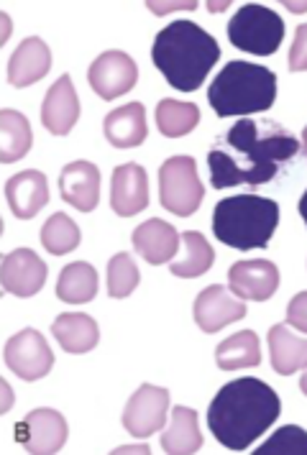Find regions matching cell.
Instances as JSON below:
<instances>
[{
	"label": "cell",
	"mask_w": 307,
	"mask_h": 455,
	"mask_svg": "<svg viewBox=\"0 0 307 455\" xmlns=\"http://www.w3.org/2000/svg\"><path fill=\"white\" fill-rule=\"evenodd\" d=\"M282 402L277 392L254 376L225 384L207 410V425L228 451H246L277 422Z\"/></svg>",
	"instance_id": "obj_1"
},
{
	"label": "cell",
	"mask_w": 307,
	"mask_h": 455,
	"mask_svg": "<svg viewBox=\"0 0 307 455\" xmlns=\"http://www.w3.org/2000/svg\"><path fill=\"white\" fill-rule=\"evenodd\" d=\"M151 60L174 90L195 92L221 60V46L198 23L172 21L157 34Z\"/></svg>",
	"instance_id": "obj_2"
},
{
	"label": "cell",
	"mask_w": 307,
	"mask_h": 455,
	"mask_svg": "<svg viewBox=\"0 0 307 455\" xmlns=\"http://www.w3.org/2000/svg\"><path fill=\"white\" fill-rule=\"evenodd\" d=\"M225 144L244 154L248 164L244 166V185L259 187L271 182L285 162L295 159L300 141L277 124H256L241 118L225 133Z\"/></svg>",
	"instance_id": "obj_3"
},
{
	"label": "cell",
	"mask_w": 307,
	"mask_h": 455,
	"mask_svg": "<svg viewBox=\"0 0 307 455\" xmlns=\"http://www.w3.org/2000/svg\"><path fill=\"white\" fill-rule=\"evenodd\" d=\"M277 98V75L266 69L264 64L228 62L215 75L207 90V100L213 105L215 116H248L264 113L274 105Z\"/></svg>",
	"instance_id": "obj_4"
},
{
	"label": "cell",
	"mask_w": 307,
	"mask_h": 455,
	"mask_svg": "<svg viewBox=\"0 0 307 455\" xmlns=\"http://www.w3.org/2000/svg\"><path fill=\"white\" fill-rule=\"evenodd\" d=\"M279 226V205L259 195H233L215 205L213 233L228 249H266Z\"/></svg>",
	"instance_id": "obj_5"
},
{
	"label": "cell",
	"mask_w": 307,
	"mask_h": 455,
	"mask_svg": "<svg viewBox=\"0 0 307 455\" xmlns=\"http://www.w3.org/2000/svg\"><path fill=\"white\" fill-rule=\"evenodd\" d=\"M228 39L241 52L256 54V57H269L282 46L285 21L277 11H271L266 5L246 3L228 23Z\"/></svg>",
	"instance_id": "obj_6"
},
{
	"label": "cell",
	"mask_w": 307,
	"mask_h": 455,
	"mask_svg": "<svg viewBox=\"0 0 307 455\" xmlns=\"http://www.w3.org/2000/svg\"><path fill=\"white\" fill-rule=\"evenodd\" d=\"M205 197V187L198 177V164L192 156H172L159 169V200L169 212L187 218Z\"/></svg>",
	"instance_id": "obj_7"
},
{
	"label": "cell",
	"mask_w": 307,
	"mask_h": 455,
	"mask_svg": "<svg viewBox=\"0 0 307 455\" xmlns=\"http://www.w3.org/2000/svg\"><path fill=\"white\" fill-rule=\"evenodd\" d=\"M5 366L23 381H36L52 371L54 355L39 331L26 328L5 343Z\"/></svg>",
	"instance_id": "obj_8"
},
{
	"label": "cell",
	"mask_w": 307,
	"mask_h": 455,
	"mask_svg": "<svg viewBox=\"0 0 307 455\" xmlns=\"http://www.w3.org/2000/svg\"><path fill=\"white\" fill-rule=\"evenodd\" d=\"M166 410H169V392L162 387L143 384L123 410V427L133 437H149L164 427Z\"/></svg>",
	"instance_id": "obj_9"
},
{
	"label": "cell",
	"mask_w": 307,
	"mask_h": 455,
	"mask_svg": "<svg viewBox=\"0 0 307 455\" xmlns=\"http://www.w3.org/2000/svg\"><path fill=\"white\" fill-rule=\"evenodd\" d=\"M16 443L28 453H57L67 443V419L54 410H34L16 422Z\"/></svg>",
	"instance_id": "obj_10"
},
{
	"label": "cell",
	"mask_w": 307,
	"mask_h": 455,
	"mask_svg": "<svg viewBox=\"0 0 307 455\" xmlns=\"http://www.w3.org/2000/svg\"><path fill=\"white\" fill-rule=\"evenodd\" d=\"M87 80H90L93 90L101 95L102 100H116L136 84L139 69H136V62L128 54L113 49V52L101 54L95 62L90 64Z\"/></svg>",
	"instance_id": "obj_11"
},
{
	"label": "cell",
	"mask_w": 307,
	"mask_h": 455,
	"mask_svg": "<svg viewBox=\"0 0 307 455\" xmlns=\"http://www.w3.org/2000/svg\"><path fill=\"white\" fill-rule=\"evenodd\" d=\"M46 282V264L31 249L11 251L0 264V284L8 294L34 297Z\"/></svg>",
	"instance_id": "obj_12"
},
{
	"label": "cell",
	"mask_w": 307,
	"mask_h": 455,
	"mask_svg": "<svg viewBox=\"0 0 307 455\" xmlns=\"http://www.w3.org/2000/svg\"><path fill=\"white\" fill-rule=\"evenodd\" d=\"M279 287V269L266 259L236 261L228 271V290L241 299L264 302Z\"/></svg>",
	"instance_id": "obj_13"
},
{
	"label": "cell",
	"mask_w": 307,
	"mask_h": 455,
	"mask_svg": "<svg viewBox=\"0 0 307 455\" xmlns=\"http://www.w3.org/2000/svg\"><path fill=\"white\" fill-rule=\"evenodd\" d=\"M246 312H248L246 302L236 299L230 290H225L221 284L207 287L195 299V323L205 332L223 331L225 325L244 320Z\"/></svg>",
	"instance_id": "obj_14"
},
{
	"label": "cell",
	"mask_w": 307,
	"mask_h": 455,
	"mask_svg": "<svg viewBox=\"0 0 307 455\" xmlns=\"http://www.w3.org/2000/svg\"><path fill=\"white\" fill-rule=\"evenodd\" d=\"M80 118V100L75 92V84L69 75H61L57 83L49 87L44 105H41V124L46 125L49 133L67 136L72 125Z\"/></svg>",
	"instance_id": "obj_15"
},
{
	"label": "cell",
	"mask_w": 307,
	"mask_h": 455,
	"mask_svg": "<svg viewBox=\"0 0 307 455\" xmlns=\"http://www.w3.org/2000/svg\"><path fill=\"white\" fill-rule=\"evenodd\" d=\"M61 200L77 207L80 212H90L101 200V172L90 162H72L60 174Z\"/></svg>",
	"instance_id": "obj_16"
},
{
	"label": "cell",
	"mask_w": 307,
	"mask_h": 455,
	"mask_svg": "<svg viewBox=\"0 0 307 455\" xmlns=\"http://www.w3.org/2000/svg\"><path fill=\"white\" fill-rule=\"evenodd\" d=\"M146 205H149V180H146L143 166H116L113 185H110V207L123 218H131L141 212Z\"/></svg>",
	"instance_id": "obj_17"
},
{
	"label": "cell",
	"mask_w": 307,
	"mask_h": 455,
	"mask_svg": "<svg viewBox=\"0 0 307 455\" xmlns=\"http://www.w3.org/2000/svg\"><path fill=\"white\" fill-rule=\"evenodd\" d=\"M5 197L13 215L20 220H28L49 203V185L46 177L36 169H26L20 174H13L5 182Z\"/></svg>",
	"instance_id": "obj_18"
},
{
	"label": "cell",
	"mask_w": 307,
	"mask_h": 455,
	"mask_svg": "<svg viewBox=\"0 0 307 455\" xmlns=\"http://www.w3.org/2000/svg\"><path fill=\"white\" fill-rule=\"evenodd\" d=\"M49 67H52L49 46L41 42L39 36H31V39H23L19 49L13 52L8 62V80L16 87H28V84L39 83L49 72Z\"/></svg>",
	"instance_id": "obj_19"
},
{
	"label": "cell",
	"mask_w": 307,
	"mask_h": 455,
	"mask_svg": "<svg viewBox=\"0 0 307 455\" xmlns=\"http://www.w3.org/2000/svg\"><path fill=\"white\" fill-rule=\"evenodd\" d=\"M133 249L149 264H164L180 251V233L174 230V226L164 223L159 218H151L133 230Z\"/></svg>",
	"instance_id": "obj_20"
},
{
	"label": "cell",
	"mask_w": 307,
	"mask_h": 455,
	"mask_svg": "<svg viewBox=\"0 0 307 455\" xmlns=\"http://www.w3.org/2000/svg\"><path fill=\"white\" fill-rule=\"evenodd\" d=\"M105 139L116 148H133L141 146L149 128H146V110L141 103H128L116 108L105 118Z\"/></svg>",
	"instance_id": "obj_21"
},
{
	"label": "cell",
	"mask_w": 307,
	"mask_h": 455,
	"mask_svg": "<svg viewBox=\"0 0 307 455\" xmlns=\"http://www.w3.org/2000/svg\"><path fill=\"white\" fill-rule=\"evenodd\" d=\"M52 332L61 348L67 353H87L93 351L101 340L98 323L90 315L82 312H67L60 315L52 325Z\"/></svg>",
	"instance_id": "obj_22"
},
{
	"label": "cell",
	"mask_w": 307,
	"mask_h": 455,
	"mask_svg": "<svg viewBox=\"0 0 307 455\" xmlns=\"http://www.w3.org/2000/svg\"><path fill=\"white\" fill-rule=\"evenodd\" d=\"M269 351L274 371L282 376L307 369V338H297L287 325H274L269 331Z\"/></svg>",
	"instance_id": "obj_23"
},
{
	"label": "cell",
	"mask_w": 307,
	"mask_h": 455,
	"mask_svg": "<svg viewBox=\"0 0 307 455\" xmlns=\"http://www.w3.org/2000/svg\"><path fill=\"white\" fill-rule=\"evenodd\" d=\"M213 261H215V253L205 241V235H200L198 230H187L184 235H180V256L172 261L169 271L182 279H195V276H203L205 271L213 267Z\"/></svg>",
	"instance_id": "obj_24"
},
{
	"label": "cell",
	"mask_w": 307,
	"mask_h": 455,
	"mask_svg": "<svg viewBox=\"0 0 307 455\" xmlns=\"http://www.w3.org/2000/svg\"><path fill=\"white\" fill-rule=\"evenodd\" d=\"M203 445V435L198 427V412L190 407H174L172 410V425L162 435L164 453H195Z\"/></svg>",
	"instance_id": "obj_25"
},
{
	"label": "cell",
	"mask_w": 307,
	"mask_h": 455,
	"mask_svg": "<svg viewBox=\"0 0 307 455\" xmlns=\"http://www.w3.org/2000/svg\"><path fill=\"white\" fill-rule=\"evenodd\" d=\"M215 361L223 371H238V369L259 366L262 363L259 335L254 331H241L225 338L215 351Z\"/></svg>",
	"instance_id": "obj_26"
},
{
	"label": "cell",
	"mask_w": 307,
	"mask_h": 455,
	"mask_svg": "<svg viewBox=\"0 0 307 455\" xmlns=\"http://www.w3.org/2000/svg\"><path fill=\"white\" fill-rule=\"evenodd\" d=\"M98 294V271L85 261H75L64 267L57 282V297L67 305L90 302Z\"/></svg>",
	"instance_id": "obj_27"
},
{
	"label": "cell",
	"mask_w": 307,
	"mask_h": 455,
	"mask_svg": "<svg viewBox=\"0 0 307 455\" xmlns=\"http://www.w3.org/2000/svg\"><path fill=\"white\" fill-rule=\"evenodd\" d=\"M31 148V125L16 110H0V162H19Z\"/></svg>",
	"instance_id": "obj_28"
},
{
	"label": "cell",
	"mask_w": 307,
	"mask_h": 455,
	"mask_svg": "<svg viewBox=\"0 0 307 455\" xmlns=\"http://www.w3.org/2000/svg\"><path fill=\"white\" fill-rule=\"evenodd\" d=\"M198 124H200L198 105L180 103V100H169V98L157 105V125L166 139L187 136Z\"/></svg>",
	"instance_id": "obj_29"
},
{
	"label": "cell",
	"mask_w": 307,
	"mask_h": 455,
	"mask_svg": "<svg viewBox=\"0 0 307 455\" xmlns=\"http://www.w3.org/2000/svg\"><path fill=\"white\" fill-rule=\"evenodd\" d=\"M80 228L75 226V220L64 212H57L52 215L44 228H41V246L54 253V256H61V253H69L80 246Z\"/></svg>",
	"instance_id": "obj_30"
},
{
	"label": "cell",
	"mask_w": 307,
	"mask_h": 455,
	"mask_svg": "<svg viewBox=\"0 0 307 455\" xmlns=\"http://www.w3.org/2000/svg\"><path fill=\"white\" fill-rule=\"evenodd\" d=\"M139 287V267L128 253H118L108 264V294L123 299Z\"/></svg>",
	"instance_id": "obj_31"
},
{
	"label": "cell",
	"mask_w": 307,
	"mask_h": 455,
	"mask_svg": "<svg viewBox=\"0 0 307 455\" xmlns=\"http://www.w3.org/2000/svg\"><path fill=\"white\" fill-rule=\"evenodd\" d=\"M259 455H274V453H307V433L297 425H285L277 433L266 440L264 445L256 451Z\"/></svg>",
	"instance_id": "obj_32"
},
{
	"label": "cell",
	"mask_w": 307,
	"mask_h": 455,
	"mask_svg": "<svg viewBox=\"0 0 307 455\" xmlns=\"http://www.w3.org/2000/svg\"><path fill=\"white\" fill-rule=\"evenodd\" d=\"M289 69L292 72H305L307 69V23H300L295 31V44L289 52Z\"/></svg>",
	"instance_id": "obj_33"
},
{
	"label": "cell",
	"mask_w": 307,
	"mask_h": 455,
	"mask_svg": "<svg viewBox=\"0 0 307 455\" xmlns=\"http://www.w3.org/2000/svg\"><path fill=\"white\" fill-rule=\"evenodd\" d=\"M287 325L307 335V291H300L287 305Z\"/></svg>",
	"instance_id": "obj_34"
},
{
	"label": "cell",
	"mask_w": 307,
	"mask_h": 455,
	"mask_svg": "<svg viewBox=\"0 0 307 455\" xmlns=\"http://www.w3.org/2000/svg\"><path fill=\"white\" fill-rule=\"evenodd\" d=\"M149 8L154 11V13H169V11H195L198 8V3L195 0H190V3H166V5H159V3H149Z\"/></svg>",
	"instance_id": "obj_35"
},
{
	"label": "cell",
	"mask_w": 307,
	"mask_h": 455,
	"mask_svg": "<svg viewBox=\"0 0 307 455\" xmlns=\"http://www.w3.org/2000/svg\"><path fill=\"white\" fill-rule=\"evenodd\" d=\"M116 453H151V451H149V445H123Z\"/></svg>",
	"instance_id": "obj_36"
},
{
	"label": "cell",
	"mask_w": 307,
	"mask_h": 455,
	"mask_svg": "<svg viewBox=\"0 0 307 455\" xmlns=\"http://www.w3.org/2000/svg\"><path fill=\"white\" fill-rule=\"evenodd\" d=\"M289 11H295V13H303L307 11V3H285Z\"/></svg>",
	"instance_id": "obj_37"
},
{
	"label": "cell",
	"mask_w": 307,
	"mask_h": 455,
	"mask_svg": "<svg viewBox=\"0 0 307 455\" xmlns=\"http://www.w3.org/2000/svg\"><path fill=\"white\" fill-rule=\"evenodd\" d=\"M300 215H303V220H305L307 226V189L305 195H303V200H300Z\"/></svg>",
	"instance_id": "obj_38"
},
{
	"label": "cell",
	"mask_w": 307,
	"mask_h": 455,
	"mask_svg": "<svg viewBox=\"0 0 307 455\" xmlns=\"http://www.w3.org/2000/svg\"><path fill=\"white\" fill-rule=\"evenodd\" d=\"M300 389H303V392L307 394V371L303 373V379H300Z\"/></svg>",
	"instance_id": "obj_39"
},
{
	"label": "cell",
	"mask_w": 307,
	"mask_h": 455,
	"mask_svg": "<svg viewBox=\"0 0 307 455\" xmlns=\"http://www.w3.org/2000/svg\"><path fill=\"white\" fill-rule=\"evenodd\" d=\"M303 148H305V154H307V125H305V133H303Z\"/></svg>",
	"instance_id": "obj_40"
}]
</instances>
